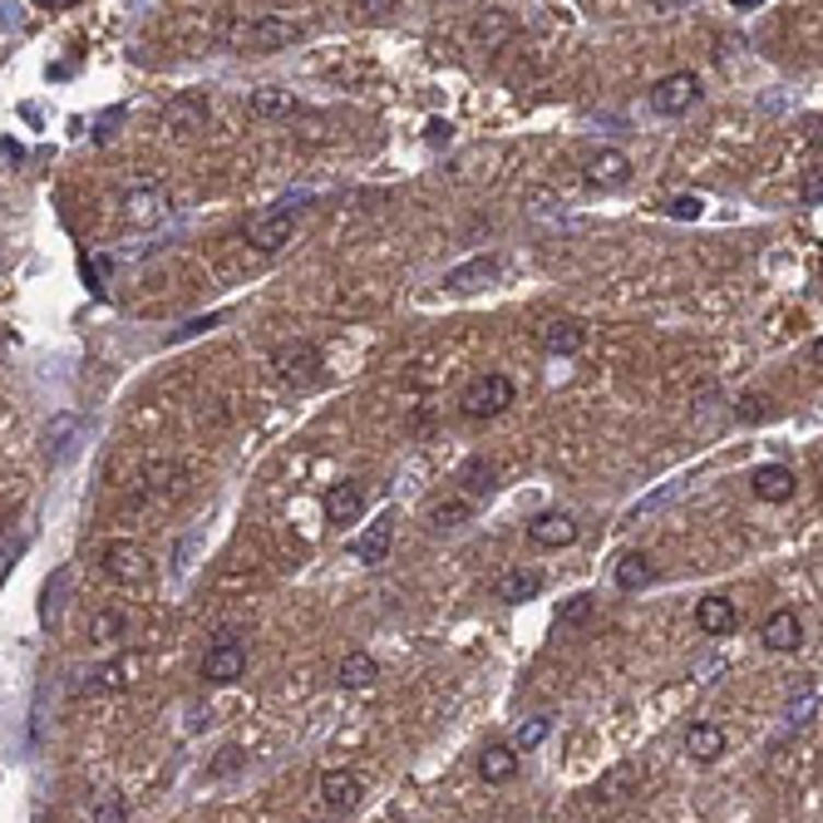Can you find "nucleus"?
Returning a JSON list of instances; mask_svg holds the SVG:
<instances>
[{"label": "nucleus", "instance_id": "nucleus-3", "mask_svg": "<svg viewBox=\"0 0 823 823\" xmlns=\"http://www.w3.org/2000/svg\"><path fill=\"white\" fill-rule=\"evenodd\" d=\"M271 366H277V375L287 380L291 390H311V385H321V350L311 346V340H291V346H281L277 356H271Z\"/></svg>", "mask_w": 823, "mask_h": 823}, {"label": "nucleus", "instance_id": "nucleus-7", "mask_svg": "<svg viewBox=\"0 0 823 823\" xmlns=\"http://www.w3.org/2000/svg\"><path fill=\"white\" fill-rule=\"evenodd\" d=\"M242 671H247V646L242 641L222 636V641L208 646V656H202V681L208 685H232V681H242Z\"/></svg>", "mask_w": 823, "mask_h": 823}, {"label": "nucleus", "instance_id": "nucleus-9", "mask_svg": "<svg viewBox=\"0 0 823 823\" xmlns=\"http://www.w3.org/2000/svg\"><path fill=\"white\" fill-rule=\"evenodd\" d=\"M291 232H297V212L291 208H277V212H262V218L247 222V242L257 252H281L291 242Z\"/></svg>", "mask_w": 823, "mask_h": 823}, {"label": "nucleus", "instance_id": "nucleus-29", "mask_svg": "<svg viewBox=\"0 0 823 823\" xmlns=\"http://www.w3.org/2000/svg\"><path fill=\"white\" fill-rule=\"evenodd\" d=\"M129 636V616L124 612H100L94 616V641H124Z\"/></svg>", "mask_w": 823, "mask_h": 823}, {"label": "nucleus", "instance_id": "nucleus-23", "mask_svg": "<svg viewBox=\"0 0 823 823\" xmlns=\"http://www.w3.org/2000/svg\"><path fill=\"white\" fill-rule=\"evenodd\" d=\"M478 774H484V784H508L518 774V750L513 744H488L478 754Z\"/></svg>", "mask_w": 823, "mask_h": 823}, {"label": "nucleus", "instance_id": "nucleus-38", "mask_svg": "<svg viewBox=\"0 0 823 823\" xmlns=\"http://www.w3.org/2000/svg\"><path fill=\"white\" fill-rule=\"evenodd\" d=\"M218 321H222V316H198V321H188V326H183L173 340H183V336H198V331H212V326H218Z\"/></svg>", "mask_w": 823, "mask_h": 823}, {"label": "nucleus", "instance_id": "nucleus-26", "mask_svg": "<svg viewBox=\"0 0 823 823\" xmlns=\"http://www.w3.org/2000/svg\"><path fill=\"white\" fill-rule=\"evenodd\" d=\"M340 685L346 691H370V685L380 681V665H375V656H366V651H350L346 661H340Z\"/></svg>", "mask_w": 823, "mask_h": 823}, {"label": "nucleus", "instance_id": "nucleus-35", "mask_svg": "<svg viewBox=\"0 0 823 823\" xmlns=\"http://www.w3.org/2000/svg\"><path fill=\"white\" fill-rule=\"evenodd\" d=\"M764 415H769V399H764V395H744L740 399V419H744V425H754V419H764Z\"/></svg>", "mask_w": 823, "mask_h": 823}, {"label": "nucleus", "instance_id": "nucleus-37", "mask_svg": "<svg viewBox=\"0 0 823 823\" xmlns=\"http://www.w3.org/2000/svg\"><path fill=\"white\" fill-rule=\"evenodd\" d=\"M237 764H242V750H237V744H228V750L218 754V764H212V774H232Z\"/></svg>", "mask_w": 823, "mask_h": 823}, {"label": "nucleus", "instance_id": "nucleus-25", "mask_svg": "<svg viewBox=\"0 0 823 823\" xmlns=\"http://www.w3.org/2000/svg\"><path fill=\"white\" fill-rule=\"evenodd\" d=\"M468 518H474V503H468V498H434V503L425 508V523L434 528V533H449V528L468 523Z\"/></svg>", "mask_w": 823, "mask_h": 823}, {"label": "nucleus", "instance_id": "nucleus-16", "mask_svg": "<svg viewBox=\"0 0 823 823\" xmlns=\"http://www.w3.org/2000/svg\"><path fill=\"white\" fill-rule=\"evenodd\" d=\"M528 543L533 547H572L577 543V518L572 513H537L528 523Z\"/></svg>", "mask_w": 823, "mask_h": 823}, {"label": "nucleus", "instance_id": "nucleus-31", "mask_svg": "<svg viewBox=\"0 0 823 823\" xmlns=\"http://www.w3.org/2000/svg\"><path fill=\"white\" fill-rule=\"evenodd\" d=\"M799 198L809 202V208H819V202H823V163L803 169V178H799Z\"/></svg>", "mask_w": 823, "mask_h": 823}, {"label": "nucleus", "instance_id": "nucleus-8", "mask_svg": "<svg viewBox=\"0 0 823 823\" xmlns=\"http://www.w3.org/2000/svg\"><path fill=\"white\" fill-rule=\"evenodd\" d=\"M104 572L114 577V582H149V553H143L139 543H129V537H119V543L104 547Z\"/></svg>", "mask_w": 823, "mask_h": 823}, {"label": "nucleus", "instance_id": "nucleus-5", "mask_svg": "<svg viewBox=\"0 0 823 823\" xmlns=\"http://www.w3.org/2000/svg\"><path fill=\"white\" fill-rule=\"evenodd\" d=\"M695 100H700V80H695L691 70L665 74V80H656V90H651V109L665 114V119H681L685 109H695Z\"/></svg>", "mask_w": 823, "mask_h": 823}, {"label": "nucleus", "instance_id": "nucleus-1", "mask_svg": "<svg viewBox=\"0 0 823 823\" xmlns=\"http://www.w3.org/2000/svg\"><path fill=\"white\" fill-rule=\"evenodd\" d=\"M301 40L297 21H281V15H257V21H232L228 25V45L242 55H267V50H287Z\"/></svg>", "mask_w": 823, "mask_h": 823}, {"label": "nucleus", "instance_id": "nucleus-6", "mask_svg": "<svg viewBox=\"0 0 823 823\" xmlns=\"http://www.w3.org/2000/svg\"><path fill=\"white\" fill-rule=\"evenodd\" d=\"M582 178L592 183V188H626V183H631V159H626L622 149H587Z\"/></svg>", "mask_w": 823, "mask_h": 823}, {"label": "nucleus", "instance_id": "nucleus-10", "mask_svg": "<svg viewBox=\"0 0 823 823\" xmlns=\"http://www.w3.org/2000/svg\"><path fill=\"white\" fill-rule=\"evenodd\" d=\"M537 340H543L547 356H577V350L587 346V321H577V316H547L543 326H537Z\"/></svg>", "mask_w": 823, "mask_h": 823}, {"label": "nucleus", "instance_id": "nucleus-11", "mask_svg": "<svg viewBox=\"0 0 823 823\" xmlns=\"http://www.w3.org/2000/svg\"><path fill=\"white\" fill-rule=\"evenodd\" d=\"M750 488H754V498H760V503H789V498L799 494V474H793V468H784V464H760L750 474Z\"/></svg>", "mask_w": 823, "mask_h": 823}, {"label": "nucleus", "instance_id": "nucleus-13", "mask_svg": "<svg viewBox=\"0 0 823 823\" xmlns=\"http://www.w3.org/2000/svg\"><path fill=\"white\" fill-rule=\"evenodd\" d=\"M360 513H366V484H356V478H340V484L326 488V523L346 528V523H356Z\"/></svg>", "mask_w": 823, "mask_h": 823}, {"label": "nucleus", "instance_id": "nucleus-30", "mask_svg": "<svg viewBox=\"0 0 823 823\" xmlns=\"http://www.w3.org/2000/svg\"><path fill=\"white\" fill-rule=\"evenodd\" d=\"M547 730H553V720H547V715H543V720H528V725H523V730H518L513 750H518V754H523V750H537V744H543V740H547Z\"/></svg>", "mask_w": 823, "mask_h": 823}, {"label": "nucleus", "instance_id": "nucleus-14", "mask_svg": "<svg viewBox=\"0 0 823 823\" xmlns=\"http://www.w3.org/2000/svg\"><path fill=\"white\" fill-rule=\"evenodd\" d=\"M360 799H366V784H360V774H350V769H326V774H321V803H326V809L350 813Z\"/></svg>", "mask_w": 823, "mask_h": 823}, {"label": "nucleus", "instance_id": "nucleus-19", "mask_svg": "<svg viewBox=\"0 0 823 823\" xmlns=\"http://www.w3.org/2000/svg\"><path fill=\"white\" fill-rule=\"evenodd\" d=\"M725 730L720 725H710V720H695V725H685V754H691L695 764H715L725 754Z\"/></svg>", "mask_w": 823, "mask_h": 823}, {"label": "nucleus", "instance_id": "nucleus-4", "mask_svg": "<svg viewBox=\"0 0 823 823\" xmlns=\"http://www.w3.org/2000/svg\"><path fill=\"white\" fill-rule=\"evenodd\" d=\"M173 208L169 188L163 183H134L129 193H124V222L129 228H153V222H163Z\"/></svg>", "mask_w": 823, "mask_h": 823}, {"label": "nucleus", "instance_id": "nucleus-32", "mask_svg": "<svg viewBox=\"0 0 823 823\" xmlns=\"http://www.w3.org/2000/svg\"><path fill=\"white\" fill-rule=\"evenodd\" d=\"M582 622H592V596L577 592L563 602V626H582Z\"/></svg>", "mask_w": 823, "mask_h": 823}, {"label": "nucleus", "instance_id": "nucleus-17", "mask_svg": "<svg viewBox=\"0 0 823 823\" xmlns=\"http://www.w3.org/2000/svg\"><path fill=\"white\" fill-rule=\"evenodd\" d=\"M494 277H498V257H474V262H464V267L444 271V291L468 297V291H484Z\"/></svg>", "mask_w": 823, "mask_h": 823}, {"label": "nucleus", "instance_id": "nucleus-24", "mask_svg": "<svg viewBox=\"0 0 823 823\" xmlns=\"http://www.w3.org/2000/svg\"><path fill=\"white\" fill-rule=\"evenodd\" d=\"M202 119H208V104H202V94H183V100L169 104V129L183 134V139H188V134H198Z\"/></svg>", "mask_w": 823, "mask_h": 823}, {"label": "nucleus", "instance_id": "nucleus-15", "mask_svg": "<svg viewBox=\"0 0 823 823\" xmlns=\"http://www.w3.org/2000/svg\"><path fill=\"white\" fill-rule=\"evenodd\" d=\"M760 641L769 646V651H799L803 646V622H799V612H789V606H779V612H769L764 616V626H760Z\"/></svg>", "mask_w": 823, "mask_h": 823}, {"label": "nucleus", "instance_id": "nucleus-21", "mask_svg": "<svg viewBox=\"0 0 823 823\" xmlns=\"http://www.w3.org/2000/svg\"><path fill=\"white\" fill-rule=\"evenodd\" d=\"M459 484H464L468 498H484L498 488V464L488 454H468L464 464H459Z\"/></svg>", "mask_w": 823, "mask_h": 823}, {"label": "nucleus", "instance_id": "nucleus-28", "mask_svg": "<svg viewBox=\"0 0 823 823\" xmlns=\"http://www.w3.org/2000/svg\"><path fill=\"white\" fill-rule=\"evenodd\" d=\"M134 675H139V661H134V656H119V661L100 665L90 681H94V691H124V685H134Z\"/></svg>", "mask_w": 823, "mask_h": 823}, {"label": "nucleus", "instance_id": "nucleus-33", "mask_svg": "<svg viewBox=\"0 0 823 823\" xmlns=\"http://www.w3.org/2000/svg\"><path fill=\"white\" fill-rule=\"evenodd\" d=\"M129 809H124L119 793H100V809H94V823H124Z\"/></svg>", "mask_w": 823, "mask_h": 823}, {"label": "nucleus", "instance_id": "nucleus-22", "mask_svg": "<svg viewBox=\"0 0 823 823\" xmlns=\"http://www.w3.org/2000/svg\"><path fill=\"white\" fill-rule=\"evenodd\" d=\"M656 582V563L646 553H622L616 557V587L622 592H641V587Z\"/></svg>", "mask_w": 823, "mask_h": 823}, {"label": "nucleus", "instance_id": "nucleus-12", "mask_svg": "<svg viewBox=\"0 0 823 823\" xmlns=\"http://www.w3.org/2000/svg\"><path fill=\"white\" fill-rule=\"evenodd\" d=\"M695 626H700L705 636H734L740 631V606L730 602V596H700L695 602Z\"/></svg>", "mask_w": 823, "mask_h": 823}, {"label": "nucleus", "instance_id": "nucleus-40", "mask_svg": "<svg viewBox=\"0 0 823 823\" xmlns=\"http://www.w3.org/2000/svg\"><path fill=\"white\" fill-rule=\"evenodd\" d=\"M809 360H813V366L823 370V336H819V340H813V346H809Z\"/></svg>", "mask_w": 823, "mask_h": 823}, {"label": "nucleus", "instance_id": "nucleus-2", "mask_svg": "<svg viewBox=\"0 0 823 823\" xmlns=\"http://www.w3.org/2000/svg\"><path fill=\"white\" fill-rule=\"evenodd\" d=\"M513 399H518L513 380L498 375V370H488V375H474V380L464 385V395H459V409H464V419H494V415H503Z\"/></svg>", "mask_w": 823, "mask_h": 823}, {"label": "nucleus", "instance_id": "nucleus-20", "mask_svg": "<svg viewBox=\"0 0 823 823\" xmlns=\"http://www.w3.org/2000/svg\"><path fill=\"white\" fill-rule=\"evenodd\" d=\"M494 592H498V602H533V596L543 592V572H533V567H508V572H498Z\"/></svg>", "mask_w": 823, "mask_h": 823}, {"label": "nucleus", "instance_id": "nucleus-18", "mask_svg": "<svg viewBox=\"0 0 823 823\" xmlns=\"http://www.w3.org/2000/svg\"><path fill=\"white\" fill-rule=\"evenodd\" d=\"M390 543H395V513H380L375 523L366 528V537L350 547V553H356L366 567H380V563L390 557Z\"/></svg>", "mask_w": 823, "mask_h": 823}, {"label": "nucleus", "instance_id": "nucleus-39", "mask_svg": "<svg viewBox=\"0 0 823 823\" xmlns=\"http://www.w3.org/2000/svg\"><path fill=\"white\" fill-rule=\"evenodd\" d=\"M0 153H5V163H21V159H25V149L11 139V134H5V143H0Z\"/></svg>", "mask_w": 823, "mask_h": 823}, {"label": "nucleus", "instance_id": "nucleus-36", "mask_svg": "<svg viewBox=\"0 0 823 823\" xmlns=\"http://www.w3.org/2000/svg\"><path fill=\"white\" fill-rule=\"evenodd\" d=\"M425 139L429 143H449V139H454V124H449V119H429L425 124Z\"/></svg>", "mask_w": 823, "mask_h": 823}, {"label": "nucleus", "instance_id": "nucleus-34", "mask_svg": "<svg viewBox=\"0 0 823 823\" xmlns=\"http://www.w3.org/2000/svg\"><path fill=\"white\" fill-rule=\"evenodd\" d=\"M665 212H671V218H681V222H695V218H700V198H695V193L671 198V202H665Z\"/></svg>", "mask_w": 823, "mask_h": 823}, {"label": "nucleus", "instance_id": "nucleus-27", "mask_svg": "<svg viewBox=\"0 0 823 823\" xmlns=\"http://www.w3.org/2000/svg\"><path fill=\"white\" fill-rule=\"evenodd\" d=\"M252 114L257 119H287V114H297V100L287 90H277V84H267V90L252 94Z\"/></svg>", "mask_w": 823, "mask_h": 823}]
</instances>
